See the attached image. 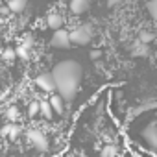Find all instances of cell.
I'll use <instances>...</instances> for the list:
<instances>
[{
    "label": "cell",
    "mask_w": 157,
    "mask_h": 157,
    "mask_svg": "<svg viewBox=\"0 0 157 157\" xmlns=\"http://www.w3.org/2000/svg\"><path fill=\"white\" fill-rule=\"evenodd\" d=\"M50 72L56 82V91L63 96L65 102H72L76 98L78 87H80L82 78H83L82 65L74 59H63L57 65H54Z\"/></svg>",
    "instance_id": "cell-1"
},
{
    "label": "cell",
    "mask_w": 157,
    "mask_h": 157,
    "mask_svg": "<svg viewBox=\"0 0 157 157\" xmlns=\"http://www.w3.org/2000/svg\"><path fill=\"white\" fill-rule=\"evenodd\" d=\"M94 37V26L93 24H80L74 30H70V41L76 46H85Z\"/></svg>",
    "instance_id": "cell-2"
},
{
    "label": "cell",
    "mask_w": 157,
    "mask_h": 157,
    "mask_svg": "<svg viewBox=\"0 0 157 157\" xmlns=\"http://www.w3.org/2000/svg\"><path fill=\"white\" fill-rule=\"evenodd\" d=\"M26 140H28L37 151H46V150L50 148L48 137H46L41 129H28V131H26Z\"/></svg>",
    "instance_id": "cell-3"
},
{
    "label": "cell",
    "mask_w": 157,
    "mask_h": 157,
    "mask_svg": "<svg viewBox=\"0 0 157 157\" xmlns=\"http://www.w3.org/2000/svg\"><path fill=\"white\" fill-rule=\"evenodd\" d=\"M50 46L54 48H61V50H67L72 46V41H70V30L67 28H59V30H54V35L50 39Z\"/></svg>",
    "instance_id": "cell-4"
},
{
    "label": "cell",
    "mask_w": 157,
    "mask_h": 157,
    "mask_svg": "<svg viewBox=\"0 0 157 157\" xmlns=\"http://www.w3.org/2000/svg\"><path fill=\"white\" fill-rule=\"evenodd\" d=\"M33 83H35V87L39 89V91H43V93H54L56 91V82H54V76H52V72H41V74H37L35 76V80H33Z\"/></svg>",
    "instance_id": "cell-5"
},
{
    "label": "cell",
    "mask_w": 157,
    "mask_h": 157,
    "mask_svg": "<svg viewBox=\"0 0 157 157\" xmlns=\"http://www.w3.org/2000/svg\"><path fill=\"white\" fill-rule=\"evenodd\" d=\"M48 102H50V105H52V109H54L56 115H59V117L65 115V100H63V96L59 93H52L50 98H48Z\"/></svg>",
    "instance_id": "cell-6"
},
{
    "label": "cell",
    "mask_w": 157,
    "mask_h": 157,
    "mask_svg": "<svg viewBox=\"0 0 157 157\" xmlns=\"http://www.w3.org/2000/svg\"><path fill=\"white\" fill-rule=\"evenodd\" d=\"M144 140L146 144L151 148V150H157V124H150L146 129H144Z\"/></svg>",
    "instance_id": "cell-7"
},
{
    "label": "cell",
    "mask_w": 157,
    "mask_h": 157,
    "mask_svg": "<svg viewBox=\"0 0 157 157\" xmlns=\"http://www.w3.org/2000/svg\"><path fill=\"white\" fill-rule=\"evenodd\" d=\"M63 22H65V19H63V15H61L59 11H50V13L46 15V26H48L50 30H59V28H63Z\"/></svg>",
    "instance_id": "cell-8"
},
{
    "label": "cell",
    "mask_w": 157,
    "mask_h": 157,
    "mask_svg": "<svg viewBox=\"0 0 157 157\" xmlns=\"http://www.w3.org/2000/svg\"><path fill=\"white\" fill-rule=\"evenodd\" d=\"M87 8H89V0H70V4H68V10L74 15H83Z\"/></svg>",
    "instance_id": "cell-9"
},
{
    "label": "cell",
    "mask_w": 157,
    "mask_h": 157,
    "mask_svg": "<svg viewBox=\"0 0 157 157\" xmlns=\"http://www.w3.org/2000/svg\"><path fill=\"white\" fill-rule=\"evenodd\" d=\"M28 6V0H8V10L11 13H22Z\"/></svg>",
    "instance_id": "cell-10"
},
{
    "label": "cell",
    "mask_w": 157,
    "mask_h": 157,
    "mask_svg": "<svg viewBox=\"0 0 157 157\" xmlns=\"http://www.w3.org/2000/svg\"><path fill=\"white\" fill-rule=\"evenodd\" d=\"M153 39H155V33L151 30H140L137 41H140L142 44H150V43H153Z\"/></svg>",
    "instance_id": "cell-11"
},
{
    "label": "cell",
    "mask_w": 157,
    "mask_h": 157,
    "mask_svg": "<svg viewBox=\"0 0 157 157\" xmlns=\"http://www.w3.org/2000/svg\"><path fill=\"white\" fill-rule=\"evenodd\" d=\"M148 52H150L148 44H142L140 41H137V43L133 44V56H137V57H144V56H148Z\"/></svg>",
    "instance_id": "cell-12"
},
{
    "label": "cell",
    "mask_w": 157,
    "mask_h": 157,
    "mask_svg": "<svg viewBox=\"0 0 157 157\" xmlns=\"http://www.w3.org/2000/svg\"><path fill=\"white\" fill-rule=\"evenodd\" d=\"M15 54H17V59H22V61H28V59L32 57V52H30V48H26L24 44H19V46H15Z\"/></svg>",
    "instance_id": "cell-13"
},
{
    "label": "cell",
    "mask_w": 157,
    "mask_h": 157,
    "mask_svg": "<svg viewBox=\"0 0 157 157\" xmlns=\"http://www.w3.org/2000/svg\"><path fill=\"white\" fill-rule=\"evenodd\" d=\"M4 118H6L8 122L19 120V109H17V105H10V107L4 111Z\"/></svg>",
    "instance_id": "cell-14"
},
{
    "label": "cell",
    "mask_w": 157,
    "mask_h": 157,
    "mask_svg": "<svg viewBox=\"0 0 157 157\" xmlns=\"http://www.w3.org/2000/svg\"><path fill=\"white\" fill-rule=\"evenodd\" d=\"M15 59H17V54H15V48H13V46H8V48L2 50V61H6V63H13Z\"/></svg>",
    "instance_id": "cell-15"
},
{
    "label": "cell",
    "mask_w": 157,
    "mask_h": 157,
    "mask_svg": "<svg viewBox=\"0 0 157 157\" xmlns=\"http://www.w3.org/2000/svg\"><path fill=\"white\" fill-rule=\"evenodd\" d=\"M41 105V115L46 118V120H52V115H54V109H52V105H50V102H41L39 104Z\"/></svg>",
    "instance_id": "cell-16"
},
{
    "label": "cell",
    "mask_w": 157,
    "mask_h": 157,
    "mask_svg": "<svg viewBox=\"0 0 157 157\" xmlns=\"http://www.w3.org/2000/svg\"><path fill=\"white\" fill-rule=\"evenodd\" d=\"M118 155V148L115 144H105L102 148V157H117Z\"/></svg>",
    "instance_id": "cell-17"
},
{
    "label": "cell",
    "mask_w": 157,
    "mask_h": 157,
    "mask_svg": "<svg viewBox=\"0 0 157 157\" xmlns=\"http://www.w3.org/2000/svg\"><path fill=\"white\" fill-rule=\"evenodd\" d=\"M146 10L150 13V17L153 21H157V0H148V4H146Z\"/></svg>",
    "instance_id": "cell-18"
},
{
    "label": "cell",
    "mask_w": 157,
    "mask_h": 157,
    "mask_svg": "<svg viewBox=\"0 0 157 157\" xmlns=\"http://www.w3.org/2000/svg\"><path fill=\"white\" fill-rule=\"evenodd\" d=\"M39 111H41L39 102H30V105H28V117H30V118H33V117H37V115H39Z\"/></svg>",
    "instance_id": "cell-19"
},
{
    "label": "cell",
    "mask_w": 157,
    "mask_h": 157,
    "mask_svg": "<svg viewBox=\"0 0 157 157\" xmlns=\"http://www.w3.org/2000/svg\"><path fill=\"white\" fill-rule=\"evenodd\" d=\"M21 133H22V128H21V126H17V124L13 122V124H11V129H10V135H8V137H10L11 140H17Z\"/></svg>",
    "instance_id": "cell-20"
},
{
    "label": "cell",
    "mask_w": 157,
    "mask_h": 157,
    "mask_svg": "<svg viewBox=\"0 0 157 157\" xmlns=\"http://www.w3.org/2000/svg\"><path fill=\"white\" fill-rule=\"evenodd\" d=\"M22 44H24L26 48H30V50H32V46H33V35H32V33H26V35H24Z\"/></svg>",
    "instance_id": "cell-21"
},
{
    "label": "cell",
    "mask_w": 157,
    "mask_h": 157,
    "mask_svg": "<svg viewBox=\"0 0 157 157\" xmlns=\"http://www.w3.org/2000/svg\"><path fill=\"white\" fill-rule=\"evenodd\" d=\"M11 124H13V122H8V124H4L2 128H0V135H2V137H8V135H10V129H11Z\"/></svg>",
    "instance_id": "cell-22"
},
{
    "label": "cell",
    "mask_w": 157,
    "mask_h": 157,
    "mask_svg": "<svg viewBox=\"0 0 157 157\" xmlns=\"http://www.w3.org/2000/svg\"><path fill=\"white\" fill-rule=\"evenodd\" d=\"M89 56H91V59H98V57L102 56V52H100V50H93Z\"/></svg>",
    "instance_id": "cell-23"
},
{
    "label": "cell",
    "mask_w": 157,
    "mask_h": 157,
    "mask_svg": "<svg viewBox=\"0 0 157 157\" xmlns=\"http://www.w3.org/2000/svg\"><path fill=\"white\" fill-rule=\"evenodd\" d=\"M120 4V0H107V8H115Z\"/></svg>",
    "instance_id": "cell-24"
},
{
    "label": "cell",
    "mask_w": 157,
    "mask_h": 157,
    "mask_svg": "<svg viewBox=\"0 0 157 157\" xmlns=\"http://www.w3.org/2000/svg\"><path fill=\"white\" fill-rule=\"evenodd\" d=\"M89 2H94V0H89Z\"/></svg>",
    "instance_id": "cell-25"
}]
</instances>
